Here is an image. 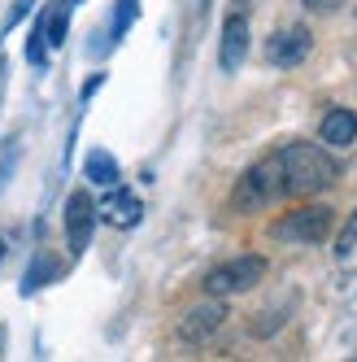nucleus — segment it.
Instances as JSON below:
<instances>
[{
	"instance_id": "obj_11",
	"label": "nucleus",
	"mask_w": 357,
	"mask_h": 362,
	"mask_svg": "<svg viewBox=\"0 0 357 362\" xmlns=\"http://www.w3.org/2000/svg\"><path fill=\"white\" fill-rule=\"evenodd\" d=\"M40 31H44V44H48V48H61V44H66V31H70V0H53V5L40 13Z\"/></svg>"
},
{
	"instance_id": "obj_9",
	"label": "nucleus",
	"mask_w": 357,
	"mask_h": 362,
	"mask_svg": "<svg viewBox=\"0 0 357 362\" xmlns=\"http://www.w3.org/2000/svg\"><path fill=\"white\" fill-rule=\"evenodd\" d=\"M318 140L322 144H331V148H349L353 140H357V114L353 110H327V118H322V127H318Z\"/></svg>"
},
{
	"instance_id": "obj_7",
	"label": "nucleus",
	"mask_w": 357,
	"mask_h": 362,
	"mask_svg": "<svg viewBox=\"0 0 357 362\" xmlns=\"http://www.w3.org/2000/svg\"><path fill=\"white\" fill-rule=\"evenodd\" d=\"M310 48H314L310 27H284V31H274L266 40V57H270V66L292 70V66H301L305 57H310Z\"/></svg>"
},
{
	"instance_id": "obj_16",
	"label": "nucleus",
	"mask_w": 357,
	"mask_h": 362,
	"mask_svg": "<svg viewBox=\"0 0 357 362\" xmlns=\"http://www.w3.org/2000/svg\"><path fill=\"white\" fill-rule=\"evenodd\" d=\"M340 257H349V253H357V210L349 214V223H344V231H340V249H336Z\"/></svg>"
},
{
	"instance_id": "obj_17",
	"label": "nucleus",
	"mask_w": 357,
	"mask_h": 362,
	"mask_svg": "<svg viewBox=\"0 0 357 362\" xmlns=\"http://www.w3.org/2000/svg\"><path fill=\"white\" fill-rule=\"evenodd\" d=\"M340 5H344V0H305V9H314V13H331Z\"/></svg>"
},
{
	"instance_id": "obj_1",
	"label": "nucleus",
	"mask_w": 357,
	"mask_h": 362,
	"mask_svg": "<svg viewBox=\"0 0 357 362\" xmlns=\"http://www.w3.org/2000/svg\"><path fill=\"white\" fill-rule=\"evenodd\" d=\"M279 166H284V197H318L340 179V166L331 162V153L305 140L279 148Z\"/></svg>"
},
{
	"instance_id": "obj_2",
	"label": "nucleus",
	"mask_w": 357,
	"mask_h": 362,
	"mask_svg": "<svg viewBox=\"0 0 357 362\" xmlns=\"http://www.w3.org/2000/svg\"><path fill=\"white\" fill-rule=\"evenodd\" d=\"M284 197V166H279V153H270V158L253 162L240 179H236V192H231V205L240 214H258L266 210L270 201Z\"/></svg>"
},
{
	"instance_id": "obj_10",
	"label": "nucleus",
	"mask_w": 357,
	"mask_h": 362,
	"mask_svg": "<svg viewBox=\"0 0 357 362\" xmlns=\"http://www.w3.org/2000/svg\"><path fill=\"white\" fill-rule=\"evenodd\" d=\"M105 218H109L114 227H135V223L144 218V205H140L135 192H126V188L114 184V192H109V201H105Z\"/></svg>"
},
{
	"instance_id": "obj_6",
	"label": "nucleus",
	"mask_w": 357,
	"mask_h": 362,
	"mask_svg": "<svg viewBox=\"0 0 357 362\" xmlns=\"http://www.w3.org/2000/svg\"><path fill=\"white\" fill-rule=\"evenodd\" d=\"M231 319L226 315V305H222V297H210V301H200V305H192L188 315H183V323H178V341H188V345H205L210 336Z\"/></svg>"
},
{
	"instance_id": "obj_8",
	"label": "nucleus",
	"mask_w": 357,
	"mask_h": 362,
	"mask_svg": "<svg viewBox=\"0 0 357 362\" xmlns=\"http://www.w3.org/2000/svg\"><path fill=\"white\" fill-rule=\"evenodd\" d=\"M248 57V18L244 13H231L222 22V48H218V66L226 74H236Z\"/></svg>"
},
{
	"instance_id": "obj_3",
	"label": "nucleus",
	"mask_w": 357,
	"mask_h": 362,
	"mask_svg": "<svg viewBox=\"0 0 357 362\" xmlns=\"http://www.w3.org/2000/svg\"><path fill=\"white\" fill-rule=\"evenodd\" d=\"M262 279H266V257L244 253V257H231V262H218L214 271H205L200 288H205V297H240L248 288H258Z\"/></svg>"
},
{
	"instance_id": "obj_12",
	"label": "nucleus",
	"mask_w": 357,
	"mask_h": 362,
	"mask_svg": "<svg viewBox=\"0 0 357 362\" xmlns=\"http://www.w3.org/2000/svg\"><path fill=\"white\" fill-rule=\"evenodd\" d=\"M83 179L96 188H114L118 184V162H114V153L105 148H92L87 158H83Z\"/></svg>"
},
{
	"instance_id": "obj_15",
	"label": "nucleus",
	"mask_w": 357,
	"mask_h": 362,
	"mask_svg": "<svg viewBox=\"0 0 357 362\" xmlns=\"http://www.w3.org/2000/svg\"><path fill=\"white\" fill-rule=\"evenodd\" d=\"M27 62H31V66H44V62H48V44H44L40 22H35V31H31V40H27Z\"/></svg>"
},
{
	"instance_id": "obj_4",
	"label": "nucleus",
	"mask_w": 357,
	"mask_h": 362,
	"mask_svg": "<svg viewBox=\"0 0 357 362\" xmlns=\"http://www.w3.org/2000/svg\"><path fill=\"white\" fill-rule=\"evenodd\" d=\"M274 240H288V245H322L331 236V210L327 205H301V210L279 214L270 227Z\"/></svg>"
},
{
	"instance_id": "obj_5",
	"label": "nucleus",
	"mask_w": 357,
	"mask_h": 362,
	"mask_svg": "<svg viewBox=\"0 0 357 362\" xmlns=\"http://www.w3.org/2000/svg\"><path fill=\"white\" fill-rule=\"evenodd\" d=\"M96 218H100V210H96V201L87 197V188H79V192L66 197V245H70L74 257L87 253L92 231H96Z\"/></svg>"
},
{
	"instance_id": "obj_19",
	"label": "nucleus",
	"mask_w": 357,
	"mask_h": 362,
	"mask_svg": "<svg viewBox=\"0 0 357 362\" xmlns=\"http://www.w3.org/2000/svg\"><path fill=\"white\" fill-rule=\"evenodd\" d=\"M70 5H79V0H70Z\"/></svg>"
},
{
	"instance_id": "obj_14",
	"label": "nucleus",
	"mask_w": 357,
	"mask_h": 362,
	"mask_svg": "<svg viewBox=\"0 0 357 362\" xmlns=\"http://www.w3.org/2000/svg\"><path fill=\"white\" fill-rule=\"evenodd\" d=\"M135 18H140V0H118V9H114V40H122L126 31H131Z\"/></svg>"
},
{
	"instance_id": "obj_13",
	"label": "nucleus",
	"mask_w": 357,
	"mask_h": 362,
	"mask_svg": "<svg viewBox=\"0 0 357 362\" xmlns=\"http://www.w3.org/2000/svg\"><path fill=\"white\" fill-rule=\"evenodd\" d=\"M48 275H57V262H53L48 253H40V257H35V267L27 271V279H22V293H35V288H40V284H44Z\"/></svg>"
},
{
	"instance_id": "obj_18",
	"label": "nucleus",
	"mask_w": 357,
	"mask_h": 362,
	"mask_svg": "<svg viewBox=\"0 0 357 362\" xmlns=\"http://www.w3.org/2000/svg\"><path fill=\"white\" fill-rule=\"evenodd\" d=\"M100 83H105V74H96V79H87V83H83V100H87V96H92Z\"/></svg>"
}]
</instances>
